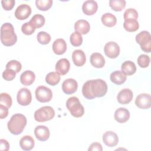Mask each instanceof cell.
<instances>
[{"instance_id":"cell-20","label":"cell","mask_w":151,"mask_h":151,"mask_svg":"<svg viewBox=\"0 0 151 151\" xmlns=\"http://www.w3.org/2000/svg\"><path fill=\"white\" fill-rule=\"evenodd\" d=\"M52 50L57 55H61L67 50V44L64 40L58 38L55 40L52 44Z\"/></svg>"},{"instance_id":"cell-21","label":"cell","mask_w":151,"mask_h":151,"mask_svg":"<svg viewBox=\"0 0 151 151\" xmlns=\"http://www.w3.org/2000/svg\"><path fill=\"white\" fill-rule=\"evenodd\" d=\"M74 29L80 34H86L90 29V24L84 19L78 20L74 24Z\"/></svg>"},{"instance_id":"cell-38","label":"cell","mask_w":151,"mask_h":151,"mask_svg":"<svg viewBox=\"0 0 151 151\" xmlns=\"http://www.w3.org/2000/svg\"><path fill=\"white\" fill-rule=\"evenodd\" d=\"M137 18H138V12L134 8H128L124 12L123 18L124 20L127 19H137Z\"/></svg>"},{"instance_id":"cell-16","label":"cell","mask_w":151,"mask_h":151,"mask_svg":"<svg viewBox=\"0 0 151 151\" xmlns=\"http://www.w3.org/2000/svg\"><path fill=\"white\" fill-rule=\"evenodd\" d=\"M97 3L93 0L86 1L82 5L83 12L87 15H92L94 14L97 11Z\"/></svg>"},{"instance_id":"cell-2","label":"cell","mask_w":151,"mask_h":151,"mask_svg":"<svg viewBox=\"0 0 151 151\" xmlns=\"http://www.w3.org/2000/svg\"><path fill=\"white\" fill-rule=\"evenodd\" d=\"M26 124V117L22 114L17 113L12 116L8 122L7 127L10 133L15 135H18L23 132Z\"/></svg>"},{"instance_id":"cell-34","label":"cell","mask_w":151,"mask_h":151,"mask_svg":"<svg viewBox=\"0 0 151 151\" xmlns=\"http://www.w3.org/2000/svg\"><path fill=\"white\" fill-rule=\"evenodd\" d=\"M37 40L38 42L41 44L46 45L48 44L51 41V36L50 35L45 32V31H40L37 34Z\"/></svg>"},{"instance_id":"cell-33","label":"cell","mask_w":151,"mask_h":151,"mask_svg":"<svg viewBox=\"0 0 151 151\" xmlns=\"http://www.w3.org/2000/svg\"><path fill=\"white\" fill-rule=\"evenodd\" d=\"M70 40L73 46L78 47L81 45L83 42V37L80 33L75 31L71 34Z\"/></svg>"},{"instance_id":"cell-36","label":"cell","mask_w":151,"mask_h":151,"mask_svg":"<svg viewBox=\"0 0 151 151\" xmlns=\"http://www.w3.org/2000/svg\"><path fill=\"white\" fill-rule=\"evenodd\" d=\"M5 67H6V68L12 69L14 71H15L16 73H19L22 68V65L20 62L15 60L9 61L6 64Z\"/></svg>"},{"instance_id":"cell-43","label":"cell","mask_w":151,"mask_h":151,"mask_svg":"<svg viewBox=\"0 0 151 151\" xmlns=\"http://www.w3.org/2000/svg\"><path fill=\"white\" fill-rule=\"evenodd\" d=\"M8 115V108L0 104V118L3 119L7 117Z\"/></svg>"},{"instance_id":"cell-32","label":"cell","mask_w":151,"mask_h":151,"mask_svg":"<svg viewBox=\"0 0 151 151\" xmlns=\"http://www.w3.org/2000/svg\"><path fill=\"white\" fill-rule=\"evenodd\" d=\"M35 5L37 8L43 11L48 10L52 5V0H37L35 1Z\"/></svg>"},{"instance_id":"cell-17","label":"cell","mask_w":151,"mask_h":151,"mask_svg":"<svg viewBox=\"0 0 151 151\" xmlns=\"http://www.w3.org/2000/svg\"><path fill=\"white\" fill-rule=\"evenodd\" d=\"M114 117L118 123H124L129 119L130 112L126 108L120 107L115 111Z\"/></svg>"},{"instance_id":"cell-40","label":"cell","mask_w":151,"mask_h":151,"mask_svg":"<svg viewBox=\"0 0 151 151\" xmlns=\"http://www.w3.org/2000/svg\"><path fill=\"white\" fill-rule=\"evenodd\" d=\"M16 72L12 69L6 68L2 73V77L5 80L12 81L16 76Z\"/></svg>"},{"instance_id":"cell-24","label":"cell","mask_w":151,"mask_h":151,"mask_svg":"<svg viewBox=\"0 0 151 151\" xmlns=\"http://www.w3.org/2000/svg\"><path fill=\"white\" fill-rule=\"evenodd\" d=\"M19 145L24 150H30L34 147L35 142L31 136L25 135L20 139Z\"/></svg>"},{"instance_id":"cell-28","label":"cell","mask_w":151,"mask_h":151,"mask_svg":"<svg viewBox=\"0 0 151 151\" xmlns=\"http://www.w3.org/2000/svg\"><path fill=\"white\" fill-rule=\"evenodd\" d=\"M123 27L128 32H134L139 29V24L137 19H127L124 21Z\"/></svg>"},{"instance_id":"cell-19","label":"cell","mask_w":151,"mask_h":151,"mask_svg":"<svg viewBox=\"0 0 151 151\" xmlns=\"http://www.w3.org/2000/svg\"><path fill=\"white\" fill-rule=\"evenodd\" d=\"M72 59L74 64L77 67L83 66L86 61V57L83 50H76L72 54Z\"/></svg>"},{"instance_id":"cell-25","label":"cell","mask_w":151,"mask_h":151,"mask_svg":"<svg viewBox=\"0 0 151 151\" xmlns=\"http://www.w3.org/2000/svg\"><path fill=\"white\" fill-rule=\"evenodd\" d=\"M126 75H125L122 71H115L110 74V78L112 83L120 85L123 84L126 80Z\"/></svg>"},{"instance_id":"cell-27","label":"cell","mask_w":151,"mask_h":151,"mask_svg":"<svg viewBox=\"0 0 151 151\" xmlns=\"http://www.w3.org/2000/svg\"><path fill=\"white\" fill-rule=\"evenodd\" d=\"M102 23L106 27H112L114 26L117 22L116 17L111 13H105L101 18Z\"/></svg>"},{"instance_id":"cell-4","label":"cell","mask_w":151,"mask_h":151,"mask_svg":"<svg viewBox=\"0 0 151 151\" xmlns=\"http://www.w3.org/2000/svg\"><path fill=\"white\" fill-rule=\"evenodd\" d=\"M66 107L71 114L75 117H80L84 113V108L77 97H71L66 101Z\"/></svg>"},{"instance_id":"cell-6","label":"cell","mask_w":151,"mask_h":151,"mask_svg":"<svg viewBox=\"0 0 151 151\" xmlns=\"http://www.w3.org/2000/svg\"><path fill=\"white\" fill-rule=\"evenodd\" d=\"M136 41L138 43L141 49L146 52L151 51V36L149 32L143 31L136 36Z\"/></svg>"},{"instance_id":"cell-12","label":"cell","mask_w":151,"mask_h":151,"mask_svg":"<svg viewBox=\"0 0 151 151\" xmlns=\"http://www.w3.org/2000/svg\"><path fill=\"white\" fill-rule=\"evenodd\" d=\"M103 143L109 147L116 146L119 142V137L113 131H107L103 135Z\"/></svg>"},{"instance_id":"cell-13","label":"cell","mask_w":151,"mask_h":151,"mask_svg":"<svg viewBox=\"0 0 151 151\" xmlns=\"http://www.w3.org/2000/svg\"><path fill=\"white\" fill-rule=\"evenodd\" d=\"M133 97V92L129 88H123L120 90L117 96V100L120 104H126L129 103Z\"/></svg>"},{"instance_id":"cell-5","label":"cell","mask_w":151,"mask_h":151,"mask_svg":"<svg viewBox=\"0 0 151 151\" xmlns=\"http://www.w3.org/2000/svg\"><path fill=\"white\" fill-rule=\"evenodd\" d=\"M55 111L51 106H43L37 110L34 113V119L38 122H44L54 118Z\"/></svg>"},{"instance_id":"cell-14","label":"cell","mask_w":151,"mask_h":151,"mask_svg":"<svg viewBox=\"0 0 151 151\" xmlns=\"http://www.w3.org/2000/svg\"><path fill=\"white\" fill-rule=\"evenodd\" d=\"M77 87V82L73 78H67L62 84V90L66 94H71L75 93Z\"/></svg>"},{"instance_id":"cell-11","label":"cell","mask_w":151,"mask_h":151,"mask_svg":"<svg viewBox=\"0 0 151 151\" xmlns=\"http://www.w3.org/2000/svg\"><path fill=\"white\" fill-rule=\"evenodd\" d=\"M31 14V8L27 4H21L15 11V17L19 20H25Z\"/></svg>"},{"instance_id":"cell-39","label":"cell","mask_w":151,"mask_h":151,"mask_svg":"<svg viewBox=\"0 0 151 151\" xmlns=\"http://www.w3.org/2000/svg\"><path fill=\"white\" fill-rule=\"evenodd\" d=\"M35 30V28L34 26L29 22L24 23L21 27V31L22 32L27 35H29L32 34Z\"/></svg>"},{"instance_id":"cell-26","label":"cell","mask_w":151,"mask_h":151,"mask_svg":"<svg viewBox=\"0 0 151 151\" xmlns=\"http://www.w3.org/2000/svg\"><path fill=\"white\" fill-rule=\"evenodd\" d=\"M121 70L125 75L131 76L135 73L136 67L133 62L131 61H126L122 64Z\"/></svg>"},{"instance_id":"cell-10","label":"cell","mask_w":151,"mask_h":151,"mask_svg":"<svg viewBox=\"0 0 151 151\" xmlns=\"http://www.w3.org/2000/svg\"><path fill=\"white\" fill-rule=\"evenodd\" d=\"M135 104L141 109H147L150 108L151 106L150 95L147 93L139 94L136 98Z\"/></svg>"},{"instance_id":"cell-35","label":"cell","mask_w":151,"mask_h":151,"mask_svg":"<svg viewBox=\"0 0 151 151\" xmlns=\"http://www.w3.org/2000/svg\"><path fill=\"white\" fill-rule=\"evenodd\" d=\"M12 99L11 97L6 93H2L0 95V104H2L8 109L12 105Z\"/></svg>"},{"instance_id":"cell-41","label":"cell","mask_w":151,"mask_h":151,"mask_svg":"<svg viewBox=\"0 0 151 151\" xmlns=\"http://www.w3.org/2000/svg\"><path fill=\"white\" fill-rule=\"evenodd\" d=\"M15 0H2L1 1L2 8L6 11L11 10L15 5Z\"/></svg>"},{"instance_id":"cell-37","label":"cell","mask_w":151,"mask_h":151,"mask_svg":"<svg viewBox=\"0 0 151 151\" xmlns=\"http://www.w3.org/2000/svg\"><path fill=\"white\" fill-rule=\"evenodd\" d=\"M150 63V57L146 54H141L138 57L137 64L142 68H146Z\"/></svg>"},{"instance_id":"cell-44","label":"cell","mask_w":151,"mask_h":151,"mask_svg":"<svg viewBox=\"0 0 151 151\" xmlns=\"http://www.w3.org/2000/svg\"><path fill=\"white\" fill-rule=\"evenodd\" d=\"M1 147L0 149L1 151H8L9 149V144L6 140L1 139L0 140Z\"/></svg>"},{"instance_id":"cell-1","label":"cell","mask_w":151,"mask_h":151,"mask_svg":"<svg viewBox=\"0 0 151 151\" xmlns=\"http://www.w3.org/2000/svg\"><path fill=\"white\" fill-rule=\"evenodd\" d=\"M107 91V84L102 79L91 80L86 81L82 87L83 96L88 100L95 97H101Z\"/></svg>"},{"instance_id":"cell-29","label":"cell","mask_w":151,"mask_h":151,"mask_svg":"<svg viewBox=\"0 0 151 151\" xmlns=\"http://www.w3.org/2000/svg\"><path fill=\"white\" fill-rule=\"evenodd\" d=\"M61 76L57 72H50L45 77V81L50 86H54L60 81Z\"/></svg>"},{"instance_id":"cell-3","label":"cell","mask_w":151,"mask_h":151,"mask_svg":"<svg viewBox=\"0 0 151 151\" xmlns=\"http://www.w3.org/2000/svg\"><path fill=\"white\" fill-rule=\"evenodd\" d=\"M1 42L5 46H12L17 41V36L15 33L13 25L6 22L1 27Z\"/></svg>"},{"instance_id":"cell-18","label":"cell","mask_w":151,"mask_h":151,"mask_svg":"<svg viewBox=\"0 0 151 151\" xmlns=\"http://www.w3.org/2000/svg\"><path fill=\"white\" fill-rule=\"evenodd\" d=\"M70 68V63L66 58L60 59L55 64V70L61 76L66 74Z\"/></svg>"},{"instance_id":"cell-30","label":"cell","mask_w":151,"mask_h":151,"mask_svg":"<svg viewBox=\"0 0 151 151\" xmlns=\"http://www.w3.org/2000/svg\"><path fill=\"white\" fill-rule=\"evenodd\" d=\"M45 18L41 14L34 15L29 21V22L36 28H40L42 27L45 24Z\"/></svg>"},{"instance_id":"cell-23","label":"cell","mask_w":151,"mask_h":151,"mask_svg":"<svg viewBox=\"0 0 151 151\" xmlns=\"http://www.w3.org/2000/svg\"><path fill=\"white\" fill-rule=\"evenodd\" d=\"M35 79L34 73L31 70L24 71L20 76V81L24 86L31 85Z\"/></svg>"},{"instance_id":"cell-7","label":"cell","mask_w":151,"mask_h":151,"mask_svg":"<svg viewBox=\"0 0 151 151\" xmlns=\"http://www.w3.org/2000/svg\"><path fill=\"white\" fill-rule=\"evenodd\" d=\"M35 97L37 100L41 103L50 101L52 97V93L50 88L44 86H40L35 90Z\"/></svg>"},{"instance_id":"cell-15","label":"cell","mask_w":151,"mask_h":151,"mask_svg":"<svg viewBox=\"0 0 151 151\" xmlns=\"http://www.w3.org/2000/svg\"><path fill=\"white\" fill-rule=\"evenodd\" d=\"M34 134L36 138L40 141H45L48 139L50 137L49 129L42 125L37 126L34 129Z\"/></svg>"},{"instance_id":"cell-8","label":"cell","mask_w":151,"mask_h":151,"mask_svg":"<svg viewBox=\"0 0 151 151\" xmlns=\"http://www.w3.org/2000/svg\"><path fill=\"white\" fill-rule=\"evenodd\" d=\"M17 101L21 106H28L32 101V95L29 90L27 88H21L17 93Z\"/></svg>"},{"instance_id":"cell-9","label":"cell","mask_w":151,"mask_h":151,"mask_svg":"<svg viewBox=\"0 0 151 151\" xmlns=\"http://www.w3.org/2000/svg\"><path fill=\"white\" fill-rule=\"evenodd\" d=\"M104 51L109 58H115L120 54V47L119 45L113 41L107 42L104 47Z\"/></svg>"},{"instance_id":"cell-42","label":"cell","mask_w":151,"mask_h":151,"mask_svg":"<svg viewBox=\"0 0 151 151\" xmlns=\"http://www.w3.org/2000/svg\"><path fill=\"white\" fill-rule=\"evenodd\" d=\"M88 151H93V150H97V151H102L103 150V148H102V146L100 143H97V142H94L91 143L88 149Z\"/></svg>"},{"instance_id":"cell-22","label":"cell","mask_w":151,"mask_h":151,"mask_svg":"<svg viewBox=\"0 0 151 151\" xmlns=\"http://www.w3.org/2000/svg\"><path fill=\"white\" fill-rule=\"evenodd\" d=\"M90 63L91 65L96 68H102L105 64V59L104 57L99 52H94L90 56Z\"/></svg>"},{"instance_id":"cell-31","label":"cell","mask_w":151,"mask_h":151,"mask_svg":"<svg viewBox=\"0 0 151 151\" xmlns=\"http://www.w3.org/2000/svg\"><path fill=\"white\" fill-rule=\"evenodd\" d=\"M109 6L115 11H121L126 6V1L124 0H110Z\"/></svg>"}]
</instances>
